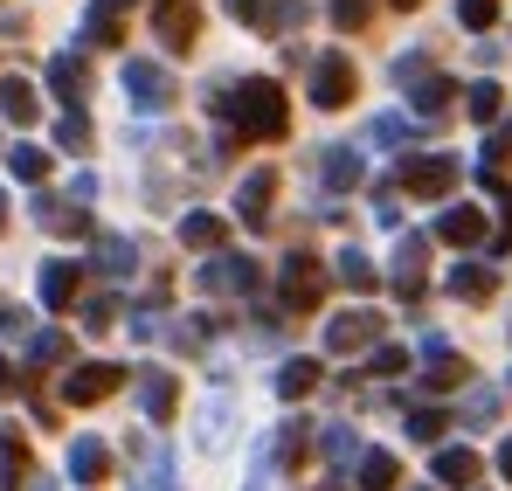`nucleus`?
Returning <instances> with one entry per match:
<instances>
[{"label": "nucleus", "mask_w": 512, "mask_h": 491, "mask_svg": "<svg viewBox=\"0 0 512 491\" xmlns=\"http://www.w3.org/2000/svg\"><path fill=\"white\" fill-rule=\"evenodd\" d=\"M77 312H84V332H111L118 326V298H84Z\"/></svg>", "instance_id": "obj_47"}, {"label": "nucleus", "mask_w": 512, "mask_h": 491, "mask_svg": "<svg viewBox=\"0 0 512 491\" xmlns=\"http://www.w3.org/2000/svg\"><path fill=\"white\" fill-rule=\"evenodd\" d=\"M443 291H450L457 305H492V298H499V263H492V256H457V263L443 270Z\"/></svg>", "instance_id": "obj_8"}, {"label": "nucleus", "mask_w": 512, "mask_h": 491, "mask_svg": "<svg viewBox=\"0 0 512 491\" xmlns=\"http://www.w3.org/2000/svg\"><path fill=\"white\" fill-rule=\"evenodd\" d=\"M0 491H28V429L0 422Z\"/></svg>", "instance_id": "obj_20"}, {"label": "nucleus", "mask_w": 512, "mask_h": 491, "mask_svg": "<svg viewBox=\"0 0 512 491\" xmlns=\"http://www.w3.org/2000/svg\"><path fill=\"white\" fill-rule=\"evenodd\" d=\"M450 187H457V153H416L395 166V194L409 201H443Z\"/></svg>", "instance_id": "obj_6"}, {"label": "nucleus", "mask_w": 512, "mask_h": 491, "mask_svg": "<svg viewBox=\"0 0 512 491\" xmlns=\"http://www.w3.org/2000/svg\"><path fill=\"white\" fill-rule=\"evenodd\" d=\"M305 97H312L319 111H346V104L360 97V70H353V56H346V49H326V56H312Z\"/></svg>", "instance_id": "obj_3"}, {"label": "nucleus", "mask_w": 512, "mask_h": 491, "mask_svg": "<svg viewBox=\"0 0 512 491\" xmlns=\"http://www.w3.org/2000/svg\"><path fill=\"white\" fill-rule=\"evenodd\" d=\"M464 381H471V360H464V353H443V360H429V367H423L416 388H423V395H457Z\"/></svg>", "instance_id": "obj_29"}, {"label": "nucleus", "mask_w": 512, "mask_h": 491, "mask_svg": "<svg viewBox=\"0 0 512 491\" xmlns=\"http://www.w3.org/2000/svg\"><path fill=\"white\" fill-rule=\"evenodd\" d=\"M0 160L14 166V180H28V187H42V180H49V146H28V139H21V146H7Z\"/></svg>", "instance_id": "obj_36"}, {"label": "nucleus", "mask_w": 512, "mask_h": 491, "mask_svg": "<svg viewBox=\"0 0 512 491\" xmlns=\"http://www.w3.org/2000/svg\"><path fill=\"white\" fill-rule=\"evenodd\" d=\"M429 243L457 249V256H471V249H485V208H471V201H457V208H443V215L429 222Z\"/></svg>", "instance_id": "obj_10"}, {"label": "nucleus", "mask_w": 512, "mask_h": 491, "mask_svg": "<svg viewBox=\"0 0 512 491\" xmlns=\"http://www.w3.org/2000/svg\"><path fill=\"white\" fill-rule=\"evenodd\" d=\"M450 422H464V429H492V422H499V388H492V381H478V388L457 402Z\"/></svg>", "instance_id": "obj_33"}, {"label": "nucleus", "mask_w": 512, "mask_h": 491, "mask_svg": "<svg viewBox=\"0 0 512 491\" xmlns=\"http://www.w3.org/2000/svg\"><path fill=\"white\" fill-rule=\"evenodd\" d=\"M153 35H160L167 49H194V35H201V7H194V0H153Z\"/></svg>", "instance_id": "obj_15"}, {"label": "nucleus", "mask_w": 512, "mask_h": 491, "mask_svg": "<svg viewBox=\"0 0 512 491\" xmlns=\"http://www.w3.org/2000/svg\"><path fill=\"white\" fill-rule=\"evenodd\" d=\"M263 450H270V464H277V471H298V464H305V450H312V429L291 415V422H277V429H270V443H263Z\"/></svg>", "instance_id": "obj_26"}, {"label": "nucleus", "mask_w": 512, "mask_h": 491, "mask_svg": "<svg viewBox=\"0 0 512 491\" xmlns=\"http://www.w3.org/2000/svg\"><path fill=\"white\" fill-rule=\"evenodd\" d=\"M450 436V409H409V443H436Z\"/></svg>", "instance_id": "obj_40"}, {"label": "nucleus", "mask_w": 512, "mask_h": 491, "mask_svg": "<svg viewBox=\"0 0 512 491\" xmlns=\"http://www.w3.org/2000/svg\"><path fill=\"white\" fill-rule=\"evenodd\" d=\"M90 7H104V14H125V7H132V0H90Z\"/></svg>", "instance_id": "obj_55"}, {"label": "nucleus", "mask_w": 512, "mask_h": 491, "mask_svg": "<svg viewBox=\"0 0 512 491\" xmlns=\"http://www.w3.org/2000/svg\"><path fill=\"white\" fill-rule=\"evenodd\" d=\"M478 471H485V464H478V450H464V443H443V450L429 457V478H436V485L471 491V485H478Z\"/></svg>", "instance_id": "obj_19"}, {"label": "nucleus", "mask_w": 512, "mask_h": 491, "mask_svg": "<svg viewBox=\"0 0 512 491\" xmlns=\"http://www.w3.org/2000/svg\"><path fill=\"white\" fill-rule=\"evenodd\" d=\"M77 291H84V263H70V256H49V263L35 270V298H42V312H70Z\"/></svg>", "instance_id": "obj_12"}, {"label": "nucleus", "mask_w": 512, "mask_h": 491, "mask_svg": "<svg viewBox=\"0 0 512 491\" xmlns=\"http://www.w3.org/2000/svg\"><path fill=\"white\" fill-rule=\"evenodd\" d=\"M90 263H97L111 284H125V277L139 270V243H132V236H90Z\"/></svg>", "instance_id": "obj_23"}, {"label": "nucleus", "mask_w": 512, "mask_h": 491, "mask_svg": "<svg viewBox=\"0 0 512 491\" xmlns=\"http://www.w3.org/2000/svg\"><path fill=\"white\" fill-rule=\"evenodd\" d=\"M423 270H429V236L395 229V256H388V284H395V298H423Z\"/></svg>", "instance_id": "obj_9"}, {"label": "nucleus", "mask_w": 512, "mask_h": 491, "mask_svg": "<svg viewBox=\"0 0 512 491\" xmlns=\"http://www.w3.org/2000/svg\"><path fill=\"white\" fill-rule=\"evenodd\" d=\"M499 14H506V0H457V28L464 35H492Z\"/></svg>", "instance_id": "obj_38"}, {"label": "nucleus", "mask_w": 512, "mask_h": 491, "mask_svg": "<svg viewBox=\"0 0 512 491\" xmlns=\"http://www.w3.org/2000/svg\"><path fill=\"white\" fill-rule=\"evenodd\" d=\"M319 381H326V374H319V360H312V353H291V360L277 367V381H270V388H277V402H305Z\"/></svg>", "instance_id": "obj_25"}, {"label": "nucleus", "mask_w": 512, "mask_h": 491, "mask_svg": "<svg viewBox=\"0 0 512 491\" xmlns=\"http://www.w3.org/2000/svg\"><path fill=\"white\" fill-rule=\"evenodd\" d=\"M0 229H7V194H0Z\"/></svg>", "instance_id": "obj_57"}, {"label": "nucleus", "mask_w": 512, "mask_h": 491, "mask_svg": "<svg viewBox=\"0 0 512 491\" xmlns=\"http://www.w3.org/2000/svg\"><path fill=\"white\" fill-rule=\"evenodd\" d=\"M84 201H97V173H77L70 180V208H84Z\"/></svg>", "instance_id": "obj_51"}, {"label": "nucleus", "mask_w": 512, "mask_h": 491, "mask_svg": "<svg viewBox=\"0 0 512 491\" xmlns=\"http://www.w3.org/2000/svg\"><path fill=\"white\" fill-rule=\"evenodd\" d=\"M367 353H374V374H402V367H409V353H402V346H388V339H381V346H367Z\"/></svg>", "instance_id": "obj_50"}, {"label": "nucleus", "mask_w": 512, "mask_h": 491, "mask_svg": "<svg viewBox=\"0 0 512 491\" xmlns=\"http://www.w3.org/2000/svg\"><path fill=\"white\" fill-rule=\"evenodd\" d=\"M132 395H139V415L160 429V422H173V409H180V381H173L167 367H139L132 374Z\"/></svg>", "instance_id": "obj_13"}, {"label": "nucleus", "mask_w": 512, "mask_h": 491, "mask_svg": "<svg viewBox=\"0 0 512 491\" xmlns=\"http://www.w3.org/2000/svg\"><path fill=\"white\" fill-rule=\"evenodd\" d=\"M229 7V21H243V28H256V14H263V0H222Z\"/></svg>", "instance_id": "obj_52"}, {"label": "nucleus", "mask_w": 512, "mask_h": 491, "mask_svg": "<svg viewBox=\"0 0 512 491\" xmlns=\"http://www.w3.org/2000/svg\"><path fill=\"white\" fill-rule=\"evenodd\" d=\"M49 90H56L70 111L90 97V63H84V49H56V56H49Z\"/></svg>", "instance_id": "obj_16"}, {"label": "nucleus", "mask_w": 512, "mask_h": 491, "mask_svg": "<svg viewBox=\"0 0 512 491\" xmlns=\"http://www.w3.org/2000/svg\"><path fill=\"white\" fill-rule=\"evenodd\" d=\"M360 180H367V166H360L353 146H326V153H319V187H326V194H353Z\"/></svg>", "instance_id": "obj_22"}, {"label": "nucleus", "mask_w": 512, "mask_h": 491, "mask_svg": "<svg viewBox=\"0 0 512 491\" xmlns=\"http://www.w3.org/2000/svg\"><path fill=\"white\" fill-rule=\"evenodd\" d=\"M118 83H125V97H132L139 111H173V104H180V77H173L167 63H146V56H132V63L118 70Z\"/></svg>", "instance_id": "obj_7"}, {"label": "nucleus", "mask_w": 512, "mask_h": 491, "mask_svg": "<svg viewBox=\"0 0 512 491\" xmlns=\"http://www.w3.org/2000/svg\"><path fill=\"white\" fill-rule=\"evenodd\" d=\"M464 111H471L478 125H499V111H506V90H499L492 77H478L471 90H464Z\"/></svg>", "instance_id": "obj_37"}, {"label": "nucleus", "mask_w": 512, "mask_h": 491, "mask_svg": "<svg viewBox=\"0 0 512 491\" xmlns=\"http://www.w3.org/2000/svg\"><path fill=\"white\" fill-rule=\"evenodd\" d=\"M319 298H326V270H319V256L291 249L284 270H277V305H284L291 319H305V312H319Z\"/></svg>", "instance_id": "obj_4"}, {"label": "nucleus", "mask_w": 512, "mask_h": 491, "mask_svg": "<svg viewBox=\"0 0 512 491\" xmlns=\"http://www.w3.org/2000/svg\"><path fill=\"white\" fill-rule=\"evenodd\" d=\"M353 485H360V491H402V464H395V450H360V457H353Z\"/></svg>", "instance_id": "obj_24"}, {"label": "nucleus", "mask_w": 512, "mask_h": 491, "mask_svg": "<svg viewBox=\"0 0 512 491\" xmlns=\"http://www.w3.org/2000/svg\"><path fill=\"white\" fill-rule=\"evenodd\" d=\"M28 360H35V367H56V360H63V332L35 326V332H28Z\"/></svg>", "instance_id": "obj_44"}, {"label": "nucleus", "mask_w": 512, "mask_h": 491, "mask_svg": "<svg viewBox=\"0 0 512 491\" xmlns=\"http://www.w3.org/2000/svg\"><path fill=\"white\" fill-rule=\"evenodd\" d=\"M125 332H132L139 346H153V339L167 332V319H160V305H139V312H125Z\"/></svg>", "instance_id": "obj_45"}, {"label": "nucleus", "mask_w": 512, "mask_h": 491, "mask_svg": "<svg viewBox=\"0 0 512 491\" xmlns=\"http://www.w3.org/2000/svg\"><path fill=\"white\" fill-rule=\"evenodd\" d=\"M21 381H14V367H7V353H0V395H14Z\"/></svg>", "instance_id": "obj_53"}, {"label": "nucleus", "mask_w": 512, "mask_h": 491, "mask_svg": "<svg viewBox=\"0 0 512 491\" xmlns=\"http://www.w3.org/2000/svg\"><path fill=\"white\" fill-rule=\"evenodd\" d=\"M367 346H381V312L353 305V312L326 319V353H367Z\"/></svg>", "instance_id": "obj_11"}, {"label": "nucleus", "mask_w": 512, "mask_h": 491, "mask_svg": "<svg viewBox=\"0 0 512 491\" xmlns=\"http://www.w3.org/2000/svg\"><path fill=\"white\" fill-rule=\"evenodd\" d=\"M305 21H312V0H263V14H256L263 35H298Z\"/></svg>", "instance_id": "obj_31"}, {"label": "nucleus", "mask_w": 512, "mask_h": 491, "mask_svg": "<svg viewBox=\"0 0 512 491\" xmlns=\"http://www.w3.org/2000/svg\"><path fill=\"white\" fill-rule=\"evenodd\" d=\"M374 222H381V229H402V215H395V180L374 187Z\"/></svg>", "instance_id": "obj_49"}, {"label": "nucleus", "mask_w": 512, "mask_h": 491, "mask_svg": "<svg viewBox=\"0 0 512 491\" xmlns=\"http://www.w3.org/2000/svg\"><path fill=\"white\" fill-rule=\"evenodd\" d=\"M367 139H374V146H409V139H416V118H395V111H388V118L367 125Z\"/></svg>", "instance_id": "obj_43"}, {"label": "nucleus", "mask_w": 512, "mask_h": 491, "mask_svg": "<svg viewBox=\"0 0 512 491\" xmlns=\"http://www.w3.org/2000/svg\"><path fill=\"white\" fill-rule=\"evenodd\" d=\"M194 284H201L208 298H256V291H263V263L243 256V249H215V256H201Z\"/></svg>", "instance_id": "obj_2"}, {"label": "nucleus", "mask_w": 512, "mask_h": 491, "mask_svg": "<svg viewBox=\"0 0 512 491\" xmlns=\"http://www.w3.org/2000/svg\"><path fill=\"white\" fill-rule=\"evenodd\" d=\"M499 478H506V485H512V436H506V443H499Z\"/></svg>", "instance_id": "obj_54"}, {"label": "nucleus", "mask_w": 512, "mask_h": 491, "mask_svg": "<svg viewBox=\"0 0 512 491\" xmlns=\"http://www.w3.org/2000/svg\"><path fill=\"white\" fill-rule=\"evenodd\" d=\"M333 277H340L346 291H360V298H367V291L381 284V270H374V256H367V249H353V243H346L340 256H333Z\"/></svg>", "instance_id": "obj_30"}, {"label": "nucleus", "mask_w": 512, "mask_h": 491, "mask_svg": "<svg viewBox=\"0 0 512 491\" xmlns=\"http://www.w3.org/2000/svg\"><path fill=\"white\" fill-rule=\"evenodd\" d=\"M499 160H512V118L485 125V146H478V166H485V173H499Z\"/></svg>", "instance_id": "obj_39"}, {"label": "nucleus", "mask_w": 512, "mask_h": 491, "mask_svg": "<svg viewBox=\"0 0 512 491\" xmlns=\"http://www.w3.org/2000/svg\"><path fill=\"white\" fill-rule=\"evenodd\" d=\"M450 97H457V83H450V77H436V70H429L423 83H409V104H416V125H423V118H443V111H450Z\"/></svg>", "instance_id": "obj_32"}, {"label": "nucleus", "mask_w": 512, "mask_h": 491, "mask_svg": "<svg viewBox=\"0 0 512 491\" xmlns=\"http://www.w3.org/2000/svg\"><path fill=\"white\" fill-rule=\"evenodd\" d=\"M111 478V443L104 436H70V485H104Z\"/></svg>", "instance_id": "obj_18"}, {"label": "nucleus", "mask_w": 512, "mask_h": 491, "mask_svg": "<svg viewBox=\"0 0 512 491\" xmlns=\"http://www.w3.org/2000/svg\"><path fill=\"white\" fill-rule=\"evenodd\" d=\"M402 491H436V485H402Z\"/></svg>", "instance_id": "obj_58"}, {"label": "nucleus", "mask_w": 512, "mask_h": 491, "mask_svg": "<svg viewBox=\"0 0 512 491\" xmlns=\"http://www.w3.org/2000/svg\"><path fill=\"white\" fill-rule=\"evenodd\" d=\"M388 77L402 83V90H409V83H423L429 77V49H402V56L388 63Z\"/></svg>", "instance_id": "obj_46"}, {"label": "nucleus", "mask_w": 512, "mask_h": 491, "mask_svg": "<svg viewBox=\"0 0 512 491\" xmlns=\"http://www.w3.org/2000/svg\"><path fill=\"white\" fill-rule=\"evenodd\" d=\"M222 243H229V215H215V208H187V215H180V249L215 256Z\"/></svg>", "instance_id": "obj_17"}, {"label": "nucleus", "mask_w": 512, "mask_h": 491, "mask_svg": "<svg viewBox=\"0 0 512 491\" xmlns=\"http://www.w3.org/2000/svg\"><path fill=\"white\" fill-rule=\"evenodd\" d=\"M312 436H319V450H326V464H340V471L353 464V457H360V450H367L353 422H326V429H312Z\"/></svg>", "instance_id": "obj_34"}, {"label": "nucleus", "mask_w": 512, "mask_h": 491, "mask_svg": "<svg viewBox=\"0 0 512 491\" xmlns=\"http://www.w3.org/2000/svg\"><path fill=\"white\" fill-rule=\"evenodd\" d=\"M132 491H173V457H167V450H153V464H146V478H139Z\"/></svg>", "instance_id": "obj_48"}, {"label": "nucleus", "mask_w": 512, "mask_h": 491, "mask_svg": "<svg viewBox=\"0 0 512 491\" xmlns=\"http://www.w3.org/2000/svg\"><path fill=\"white\" fill-rule=\"evenodd\" d=\"M270 201H277V166H256L236 187V222L243 229H270Z\"/></svg>", "instance_id": "obj_14"}, {"label": "nucleus", "mask_w": 512, "mask_h": 491, "mask_svg": "<svg viewBox=\"0 0 512 491\" xmlns=\"http://www.w3.org/2000/svg\"><path fill=\"white\" fill-rule=\"evenodd\" d=\"M125 381H132V374H125L118 360H77V367L63 374V388H56V395H63L70 409H97V402H111Z\"/></svg>", "instance_id": "obj_5"}, {"label": "nucleus", "mask_w": 512, "mask_h": 491, "mask_svg": "<svg viewBox=\"0 0 512 491\" xmlns=\"http://www.w3.org/2000/svg\"><path fill=\"white\" fill-rule=\"evenodd\" d=\"M208 111L229 125V139H284L291 132V97L277 77H236V83H215L208 90Z\"/></svg>", "instance_id": "obj_1"}, {"label": "nucleus", "mask_w": 512, "mask_h": 491, "mask_svg": "<svg viewBox=\"0 0 512 491\" xmlns=\"http://www.w3.org/2000/svg\"><path fill=\"white\" fill-rule=\"evenodd\" d=\"M118 42H125V21L104 14V7H90L84 28H77V49H118Z\"/></svg>", "instance_id": "obj_35"}, {"label": "nucleus", "mask_w": 512, "mask_h": 491, "mask_svg": "<svg viewBox=\"0 0 512 491\" xmlns=\"http://www.w3.org/2000/svg\"><path fill=\"white\" fill-rule=\"evenodd\" d=\"M326 14H333V28H346V35H360V28L374 21V0H326Z\"/></svg>", "instance_id": "obj_41"}, {"label": "nucleus", "mask_w": 512, "mask_h": 491, "mask_svg": "<svg viewBox=\"0 0 512 491\" xmlns=\"http://www.w3.org/2000/svg\"><path fill=\"white\" fill-rule=\"evenodd\" d=\"M0 118L7 125H35L42 118V90L28 77H0Z\"/></svg>", "instance_id": "obj_27"}, {"label": "nucleus", "mask_w": 512, "mask_h": 491, "mask_svg": "<svg viewBox=\"0 0 512 491\" xmlns=\"http://www.w3.org/2000/svg\"><path fill=\"white\" fill-rule=\"evenodd\" d=\"M167 339L173 346H180V353H208V346H215V332H222V319H215V312H187V319H167Z\"/></svg>", "instance_id": "obj_28"}, {"label": "nucleus", "mask_w": 512, "mask_h": 491, "mask_svg": "<svg viewBox=\"0 0 512 491\" xmlns=\"http://www.w3.org/2000/svg\"><path fill=\"white\" fill-rule=\"evenodd\" d=\"M229 429H236V402L229 395H215V402H201V415H194V443L215 457V450H229Z\"/></svg>", "instance_id": "obj_21"}, {"label": "nucleus", "mask_w": 512, "mask_h": 491, "mask_svg": "<svg viewBox=\"0 0 512 491\" xmlns=\"http://www.w3.org/2000/svg\"><path fill=\"white\" fill-rule=\"evenodd\" d=\"M388 7H402V14H416V7H423V0H388Z\"/></svg>", "instance_id": "obj_56"}, {"label": "nucleus", "mask_w": 512, "mask_h": 491, "mask_svg": "<svg viewBox=\"0 0 512 491\" xmlns=\"http://www.w3.org/2000/svg\"><path fill=\"white\" fill-rule=\"evenodd\" d=\"M56 146H63V153H90V118L84 111H63V118H56Z\"/></svg>", "instance_id": "obj_42"}]
</instances>
